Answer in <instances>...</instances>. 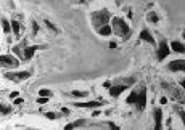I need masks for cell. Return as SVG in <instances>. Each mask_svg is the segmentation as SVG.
Here are the masks:
<instances>
[{
  "instance_id": "32",
  "label": "cell",
  "mask_w": 185,
  "mask_h": 130,
  "mask_svg": "<svg viewBox=\"0 0 185 130\" xmlns=\"http://www.w3.org/2000/svg\"><path fill=\"white\" fill-rule=\"evenodd\" d=\"M23 103V98H18V100H15V104H21Z\"/></svg>"
},
{
  "instance_id": "35",
  "label": "cell",
  "mask_w": 185,
  "mask_h": 130,
  "mask_svg": "<svg viewBox=\"0 0 185 130\" xmlns=\"http://www.w3.org/2000/svg\"><path fill=\"white\" fill-rule=\"evenodd\" d=\"M180 85H182V88L185 90V80H180Z\"/></svg>"
},
{
  "instance_id": "30",
  "label": "cell",
  "mask_w": 185,
  "mask_h": 130,
  "mask_svg": "<svg viewBox=\"0 0 185 130\" xmlns=\"http://www.w3.org/2000/svg\"><path fill=\"white\" fill-rule=\"evenodd\" d=\"M18 97V92H13V93H10V98H16Z\"/></svg>"
},
{
  "instance_id": "8",
  "label": "cell",
  "mask_w": 185,
  "mask_h": 130,
  "mask_svg": "<svg viewBox=\"0 0 185 130\" xmlns=\"http://www.w3.org/2000/svg\"><path fill=\"white\" fill-rule=\"evenodd\" d=\"M26 47H27V42H26V39H23L19 45L13 47V52H15V55H18L21 60H24V50H26Z\"/></svg>"
},
{
  "instance_id": "36",
  "label": "cell",
  "mask_w": 185,
  "mask_h": 130,
  "mask_svg": "<svg viewBox=\"0 0 185 130\" xmlns=\"http://www.w3.org/2000/svg\"><path fill=\"white\" fill-rule=\"evenodd\" d=\"M182 36H184V39H185V32H184V34H182Z\"/></svg>"
},
{
  "instance_id": "25",
  "label": "cell",
  "mask_w": 185,
  "mask_h": 130,
  "mask_svg": "<svg viewBox=\"0 0 185 130\" xmlns=\"http://www.w3.org/2000/svg\"><path fill=\"white\" fill-rule=\"evenodd\" d=\"M47 101H49V97H40L39 100H37V103H39V104H45Z\"/></svg>"
},
{
  "instance_id": "9",
  "label": "cell",
  "mask_w": 185,
  "mask_h": 130,
  "mask_svg": "<svg viewBox=\"0 0 185 130\" xmlns=\"http://www.w3.org/2000/svg\"><path fill=\"white\" fill-rule=\"evenodd\" d=\"M126 88H127V85H114V87L109 88V95L116 98V97H119V95H121Z\"/></svg>"
},
{
  "instance_id": "28",
  "label": "cell",
  "mask_w": 185,
  "mask_h": 130,
  "mask_svg": "<svg viewBox=\"0 0 185 130\" xmlns=\"http://www.w3.org/2000/svg\"><path fill=\"white\" fill-rule=\"evenodd\" d=\"M108 125H109V127H111L113 130H118V129H119L118 125H116V124H113V122H108Z\"/></svg>"
},
{
  "instance_id": "23",
  "label": "cell",
  "mask_w": 185,
  "mask_h": 130,
  "mask_svg": "<svg viewBox=\"0 0 185 130\" xmlns=\"http://www.w3.org/2000/svg\"><path fill=\"white\" fill-rule=\"evenodd\" d=\"M0 111H2V114H8L10 111H11V109L8 108V106H5V104H2L0 106Z\"/></svg>"
},
{
  "instance_id": "6",
  "label": "cell",
  "mask_w": 185,
  "mask_h": 130,
  "mask_svg": "<svg viewBox=\"0 0 185 130\" xmlns=\"http://www.w3.org/2000/svg\"><path fill=\"white\" fill-rule=\"evenodd\" d=\"M169 53H171V47L167 45V42H164V40H163V42L159 43V47H158V60L163 61Z\"/></svg>"
},
{
  "instance_id": "2",
  "label": "cell",
  "mask_w": 185,
  "mask_h": 130,
  "mask_svg": "<svg viewBox=\"0 0 185 130\" xmlns=\"http://www.w3.org/2000/svg\"><path fill=\"white\" fill-rule=\"evenodd\" d=\"M109 18H111V15H109L108 10H100V11H94V13H92V24H94V27L98 31L101 26L108 24Z\"/></svg>"
},
{
  "instance_id": "26",
  "label": "cell",
  "mask_w": 185,
  "mask_h": 130,
  "mask_svg": "<svg viewBox=\"0 0 185 130\" xmlns=\"http://www.w3.org/2000/svg\"><path fill=\"white\" fill-rule=\"evenodd\" d=\"M32 29H34V34H37V31H39V26H37L36 21H32Z\"/></svg>"
},
{
  "instance_id": "22",
  "label": "cell",
  "mask_w": 185,
  "mask_h": 130,
  "mask_svg": "<svg viewBox=\"0 0 185 130\" xmlns=\"http://www.w3.org/2000/svg\"><path fill=\"white\" fill-rule=\"evenodd\" d=\"M50 93H52V92H50L49 88H42V90H39L40 97H50Z\"/></svg>"
},
{
  "instance_id": "7",
  "label": "cell",
  "mask_w": 185,
  "mask_h": 130,
  "mask_svg": "<svg viewBox=\"0 0 185 130\" xmlns=\"http://www.w3.org/2000/svg\"><path fill=\"white\" fill-rule=\"evenodd\" d=\"M167 69L169 71H182L185 72V60H174L169 63V66H167Z\"/></svg>"
},
{
  "instance_id": "5",
  "label": "cell",
  "mask_w": 185,
  "mask_h": 130,
  "mask_svg": "<svg viewBox=\"0 0 185 130\" xmlns=\"http://www.w3.org/2000/svg\"><path fill=\"white\" fill-rule=\"evenodd\" d=\"M0 63H2L3 67H16L19 64V61L16 60V58L8 56V55H2V56H0Z\"/></svg>"
},
{
  "instance_id": "20",
  "label": "cell",
  "mask_w": 185,
  "mask_h": 130,
  "mask_svg": "<svg viewBox=\"0 0 185 130\" xmlns=\"http://www.w3.org/2000/svg\"><path fill=\"white\" fill-rule=\"evenodd\" d=\"M44 23H45V26H47V27H49V29H52V31H53V32H58L56 26H55V24H53V23H50V21H49V19H45V21H44Z\"/></svg>"
},
{
  "instance_id": "19",
  "label": "cell",
  "mask_w": 185,
  "mask_h": 130,
  "mask_svg": "<svg viewBox=\"0 0 185 130\" xmlns=\"http://www.w3.org/2000/svg\"><path fill=\"white\" fill-rule=\"evenodd\" d=\"M11 27H13V31H15V34L18 36V34H19V29H21V27H19V23H18V21H11Z\"/></svg>"
},
{
  "instance_id": "37",
  "label": "cell",
  "mask_w": 185,
  "mask_h": 130,
  "mask_svg": "<svg viewBox=\"0 0 185 130\" xmlns=\"http://www.w3.org/2000/svg\"><path fill=\"white\" fill-rule=\"evenodd\" d=\"M79 2H84V0H79Z\"/></svg>"
},
{
  "instance_id": "24",
  "label": "cell",
  "mask_w": 185,
  "mask_h": 130,
  "mask_svg": "<svg viewBox=\"0 0 185 130\" xmlns=\"http://www.w3.org/2000/svg\"><path fill=\"white\" fill-rule=\"evenodd\" d=\"M47 119H50V121H55V119L58 117V114H55V112H47Z\"/></svg>"
},
{
  "instance_id": "27",
  "label": "cell",
  "mask_w": 185,
  "mask_h": 130,
  "mask_svg": "<svg viewBox=\"0 0 185 130\" xmlns=\"http://www.w3.org/2000/svg\"><path fill=\"white\" fill-rule=\"evenodd\" d=\"M103 87L105 88H111L113 85H111V82H109V80H106V82H103Z\"/></svg>"
},
{
  "instance_id": "13",
  "label": "cell",
  "mask_w": 185,
  "mask_h": 130,
  "mask_svg": "<svg viewBox=\"0 0 185 130\" xmlns=\"http://www.w3.org/2000/svg\"><path fill=\"white\" fill-rule=\"evenodd\" d=\"M140 39L145 40V42H150L151 45H155V43H156V42H155V39H153V36H151V34H150L146 29H143L142 32H140Z\"/></svg>"
},
{
  "instance_id": "12",
  "label": "cell",
  "mask_w": 185,
  "mask_h": 130,
  "mask_svg": "<svg viewBox=\"0 0 185 130\" xmlns=\"http://www.w3.org/2000/svg\"><path fill=\"white\" fill-rule=\"evenodd\" d=\"M103 104L101 101H87V103H76L77 108H100V106Z\"/></svg>"
},
{
  "instance_id": "11",
  "label": "cell",
  "mask_w": 185,
  "mask_h": 130,
  "mask_svg": "<svg viewBox=\"0 0 185 130\" xmlns=\"http://www.w3.org/2000/svg\"><path fill=\"white\" fill-rule=\"evenodd\" d=\"M161 122H163V111L159 108L155 109V129H161Z\"/></svg>"
},
{
  "instance_id": "34",
  "label": "cell",
  "mask_w": 185,
  "mask_h": 130,
  "mask_svg": "<svg viewBox=\"0 0 185 130\" xmlns=\"http://www.w3.org/2000/svg\"><path fill=\"white\" fill-rule=\"evenodd\" d=\"M161 103L166 104V103H167V98H164V97H163V98H161Z\"/></svg>"
},
{
  "instance_id": "29",
  "label": "cell",
  "mask_w": 185,
  "mask_h": 130,
  "mask_svg": "<svg viewBox=\"0 0 185 130\" xmlns=\"http://www.w3.org/2000/svg\"><path fill=\"white\" fill-rule=\"evenodd\" d=\"M179 114L182 116V121H184V124H185V112L182 111V109H179Z\"/></svg>"
},
{
  "instance_id": "33",
  "label": "cell",
  "mask_w": 185,
  "mask_h": 130,
  "mask_svg": "<svg viewBox=\"0 0 185 130\" xmlns=\"http://www.w3.org/2000/svg\"><path fill=\"white\" fill-rule=\"evenodd\" d=\"M109 48H116V43L114 42H109Z\"/></svg>"
},
{
  "instance_id": "4",
  "label": "cell",
  "mask_w": 185,
  "mask_h": 130,
  "mask_svg": "<svg viewBox=\"0 0 185 130\" xmlns=\"http://www.w3.org/2000/svg\"><path fill=\"white\" fill-rule=\"evenodd\" d=\"M3 77L8 79V80L13 82H19V80H24V79L31 77V71H19V72H5Z\"/></svg>"
},
{
  "instance_id": "3",
  "label": "cell",
  "mask_w": 185,
  "mask_h": 130,
  "mask_svg": "<svg viewBox=\"0 0 185 130\" xmlns=\"http://www.w3.org/2000/svg\"><path fill=\"white\" fill-rule=\"evenodd\" d=\"M113 32L119 37H129L131 36L129 26L126 24V21L121 18H113Z\"/></svg>"
},
{
  "instance_id": "21",
  "label": "cell",
  "mask_w": 185,
  "mask_h": 130,
  "mask_svg": "<svg viewBox=\"0 0 185 130\" xmlns=\"http://www.w3.org/2000/svg\"><path fill=\"white\" fill-rule=\"evenodd\" d=\"M158 15H156V13H150V15H148V21L150 23H158Z\"/></svg>"
},
{
  "instance_id": "14",
  "label": "cell",
  "mask_w": 185,
  "mask_h": 130,
  "mask_svg": "<svg viewBox=\"0 0 185 130\" xmlns=\"http://www.w3.org/2000/svg\"><path fill=\"white\" fill-rule=\"evenodd\" d=\"M171 50L176 53H185V45L180 42H172L171 43Z\"/></svg>"
},
{
  "instance_id": "15",
  "label": "cell",
  "mask_w": 185,
  "mask_h": 130,
  "mask_svg": "<svg viewBox=\"0 0 185 130\" xmlns=\"http://www.w3.org/2000/svg\"><path fill=\"white\" fill-rule=\"evenodd\" d=\"M111 32H113V27H109L108 24L101 26L100 29H98V34H100V36H109Z\"/></svg>"
},
{
  "instance_id": "18",
  "label": "cell",
  "mask_w": 185,
  "mask_h": 130,
  "mask_svg": "<svg viewBox=\"0 0 185 130\" xmlns=\"http://www.w3.org/2000/svg\"><path fill=\"white\" fill-rule=\"evenodd\" d=\"M71 95H73V97H76V98H84L85 95H87V92H79V90H73V92H71Z\"/></svg>"
},
{
  "instance_id": "10",
  "label": "cell",
  "mask_w": 185,
  "mask_h": 130,
  "mask_svg": "<svg viewBox=\"0 0 185 130\" xmlns=\"http://www.w3.org/2000/svg\"><path fill=\"white\" fill-rule=\"evenodd\" d=\"M39 48H44V47H39V45H32V47H26L24 50V60H31L32 58V55L37 52Z\"/></svg>"
},
{
  "instance_id": "31",
  "label": "cell",
  "mask_w": 185,
  "mask_h": 130,
  "mask_svg": "<svg viewBox=\"0 0 185 130\" xmlns=\"http://www.w3.org/2000/svg\"><path fill=\"white\" fill-rule=\"evenodd\" d=\"M61 112H63V114H69V109H68V108H63V109H61Z\"/></svg>"
},
{
  "instance_id": "16",
  "label": "cell",
  "mask_w": 185,
  "mask_h": 130,
  "mask_svg": "<svg viewBox=\"0 0 185 130\" xmlns=\"http://www.w3.org/2000/svg\"><path fill=\"white\" fill-rule=\"evenodd\" d=\"M84 124H85V121H84V119H79V121L73 122V124H68L66 127H64V130H73L74 127H81V125H84Z\"/></svg>"
},
{
  "instance_id": "17",
  "label": "cell",
  "mask_w": 185,
  "mask_h": 130,
  "mask_svg": "<svg viewBox=\"0 0 185 130\" xmlns=\"http://www.w3.org/2000/svg\"><path fill=\"white\" fill-rule=\"evenodd\" d=\"M2 29H3V32H5V34H8L10 31L13 29V27H11V23H8L5 18H3V19H2Z\"/></svg>"
},
{
  "instance_id": "1",
  "label": "cell",
  "mask_w": 185,
  "mask_h": 130,
  "mask_svg": "<svg viewBox=\"0 0 185 130\" xmlns=\"http://www.w3.org/2000/svg\"><path fill=\"white\" fill-rule=\"evenodd\" d=\"M126 103H127V104H135L139 111H143L145 106H146V85H142L139 92L134 90L132 93L127 97Z\"/></svg>"
}]
</instances>
